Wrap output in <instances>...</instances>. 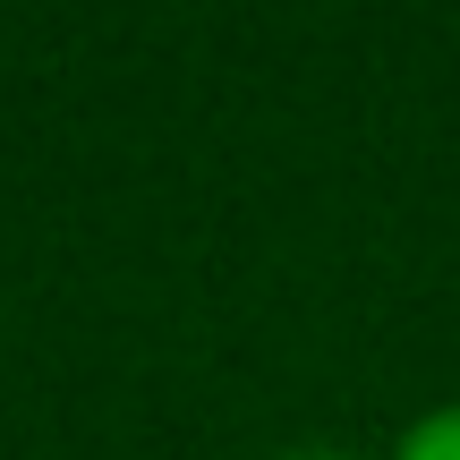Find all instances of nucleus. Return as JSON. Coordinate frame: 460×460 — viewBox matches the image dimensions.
Returning <instances> with one entry per match:
<instances>
[{"label":"nucleus","instance_id":"1","mask_svg":"<svg viewBox=\"0 0 460 460\" xmlns=\"http://www.w3.org/2000/svg\"><path fill=\"white\" fill-rule=\"evenodd\" d=\"M384 460H460V401H435V410H418L410 427L393 435V452Z\"/></svg>","mask_w":460,"mask_h":460},{"label":"nucleus","instance_id":"2","mask_svg":"<svg viewBox=\"0 0 460 460\" xmlns=\"http://www.w3.org/2000/svg\"><path fill=\"white\" fill-rule=\"evenodd\" d=\"M264 460H367V452H349V444H281V452H264Z\"/></svg>","mask_w":460,"mask_h":460}]
</instances>
